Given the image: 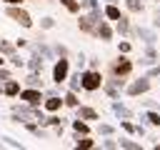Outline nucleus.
<instances>
[{"label":"nucleus","instance_id":"obj_32","mask_svg":"<svg viewBox=\"0 0 160 150\" xmlns=\"http://www.w3.org/2000/svg\"><path fill=\"white\" fill-rule=\"evenodd\" d=\"M40 28H42V30H50V28H55V18H50V15H45V18L40 20Z\"/></svg>","mask_w":160,"mask_h":150},{"label":"nucleus","instance_id":"obj_34","mask_svg":"<svg viewBox=\"0 0 160 150\" xmlns=\"http://www.w3.org/2000/svg\"><path fill=\"white\" fill-rule=\"evenodd\" d=\"M145 58H148V60H142V62H155L158 52H155V48H152V45H148V48H145Z\"/></svg>","mask_w":160,"mask_h":150},{"label":"nucleus","instance_id":"obj_35","mask_svg":"<svg viewBox=\"0 0 160 150\" xmlns=\"http://www.w3.org/2000/svg\"><path fill=\"white\" fill-rule=\"evenodd\" d=\"M100 148H108V150H112V148H118V140H112L110 135H105V140H100Z\"/></svg>","mask_w":160,"mask_h":150},{"label":"nucleus","instance_id":"obj_33","mask_svg":"<svg viewBox=\"0 0 160 150\" xmlns=\"http://www.w3.org/2000/svg\"><path fill=\"white\" fill-rule=\"evenodd\" d=\"M130 50H132V42H130V40H120V42H118V52H125V55H128Z\"/></svg>","mask_w":160,"mask_h":150},{"label":"nucleus","instance_id":"obj_9","mask_svg":"<svg viewBox=\"0 0 160 150\" xmlns=\"http://www.w3.org/2000/svg\"><path fill=\"white\" fill-rule=\"evenodd\" d=\"M65 105H62V98L60 95H48V98H42V110L45 112H60Z\"/></svg>","mask_w":160,"mask_h":150},{"label":"nucleus","instance_id":"obj_44","mask_svg":"<svg viewBox=\"0 0 160 150\" xmlns=\"http://www.w3.org/2000/svg\"><path fill=\"white\" fill-rule=\"evenodd\" d=\"M108 2H118V0H108Z\"/></svg>","mask_w":160,"mask_h":150},{"label":"nucleus","instance_id":"obj_21","mask_svg":"<svg viewBox=\"0 0 160 150\" xmlns=\"http://www.w3.org/2000/svg\"><path fill=\"white\" fill-rule=\"evenodd\" d=\"M122 2H125L128 12H135V15H140V12L145 10V2H142V0H122Z\"/></svg>","mask_w":160,"mask_h":150},{"label":"nucleus","instance_id":"obj_10","mask_svg":"<svg viewBox=\"0 0 160 150\" xmlns=\"http://www.w3.org/2000/svg\"><path fill=\"white\" fill-rule=\"evenodd\" d=\"M18 92H20V80H15V78L2 80V95L5 98H18Z\"/></svg>","mask_w":160,"mask_h":150},{"label":"nucleus","instance_id":"obj_30","mask_svg":"<svg viewBox=\"0 0 160 150\" xmlns=\"http://www.w3.org/2000/svg\"><path fill=\"white\" fill-rule=\"evenodd\" d=\"M100 10V0H80V10Z\"/></svg>","mask_w":160,"mask_h":150},{"label":"nucleus","instance_id":"obj_3","mask_svg":"<svg viewBox=\"0 0 160 150\" xmlns=\"http://www.w3.org/2000/svg\"><path fill=\"white\" fill-rule=\"evenodd\" d=\"M5 18H10L12 22H18V25L25 28V30L32 28V15H30L25 8H20V5H5Z\"/></svg>","mask_w":160,"mask_h":150},{"label":"nucleus","instance_id":"obj_22","mask_svg":"<svg viewBox=\"0 0 160 150\" xmlns=\"http://www.w3.org/2000/svg\"><path fill=\"white\" fill-rule=\"evenodd\" d=\"M118 148H125V150H140L142 145H140L138 140H130V138H120V140H118Z\"/></svg>","mask_w":160,"mask_h":150},{"label":"nucleus","instance_id":"obj_24","mask_svg":"<svg viewBox=\"0 0 160 150\" xmlns=\"http://www.w3.org/2000/svg\"><path fill=\"white\" fill-rule=\"evenodd\" d=\"M65 82H68V90H75V92H78V90H82V88H80V72L68 75V80H65Z\"/></svg>","mask_w":160,"mask_h":150},{"label":"nucleus","instance_id":"obj_14","mask_svg":"<svg viewBox=\"0 0 160 150\" xmlns=\"http://www.w3.org/2000/svg\"><path fill=\"white\" fill-rule=\"evenodd\" d=\"M120 15H122V12H120L118 2H108V5L102 8V18H105V20H110V22H115V20H118Z\"/></svg>","mask_w":160,"mask_h":150},{"label":"nucleus","instance_id":"obj_42","mask_svg":"<svg viewBox=\"0 0 160 150\" xmlns=\"http://www.w3.org/2000/svg\"><path fill=\"white\" fill-rule=\"evenodd\" d=\"M2 2H5V5H22L25 0H2Z\"/></svg>","mask_w":160,"mask_h":150},{"label":"nucleus","instance_id":"obj_18","mask_svg":"<svg viewBox=\"0 0 160 150\" xmlns=\"http://www.w3.org/2000/svg\"><path fill=\"white\" fill-rule=\"evenodd\" d=\"M70 125H72V130H75L78 135H90V125H88V120H82V118H75Z\"/></svg>","mask_w":160,"mask_h":150},{"label":"nucleus","instance_id":"obj_5","mask_svg":"<svg viewBox=\"0 0 160 150\" xmlns=\"http://www.w3.org/2000/svg\"><path fill=\"white\" fill-rule=\"evenodd\" d=\"M68 75H70V58H58L52 62V82L55 85H65Z\"/></svg>","mask_w":160,"mask_h":150},{"label":"nucleus","instance_id":"obj_23","mask_svg":"<svg viewBox=\"0 0 160 150\" xmlns=\"http://www.w3.org/2000/svg\"><path fill=\"white\" fill-rule=\"evenodd\" d=\"M60 5H62L70 15H78V12H80V0H60Z\"/></svg>","mask_w":160,"mask_h":150},{"label":"nucleus","instance_id":"obj_6","mask_svg":"<svg viewBox=\"0 0 160 150\" xmlns=\"http://www.w3.org/2000/svg\"><path fill=\"white\" fill-rule=\"evenodd\" d=\"M150 88H152L150 78H148V75H142V78L132 80L130 85H125V95H130V98H140V95H145Z\"/></svg>","mask_w":160,"mask_h":150},{"label":"nucleus","instance_id":"obj_29","mask_svg":"<svg viewBox=\"0 0 160 150\" xmlns=\"http://www.w3.org/2000/svg\"><path fill=\"white\" fill-rule=\"evenodd\" d=\"M120 128H122L128 135H135V128H138V125H135V122H130V118H122V120H120Z\"/></svg>","mask_w":160,"mask_h":150},{"label":"nucleus","instance_id":"obj_27","mask_svg":"<svg viewBox=\"0 0 160 150\" xmlns=\"http://www.w3.org/2000/svg\"><path fill=\"white\" fill-rule=\"evenodd\" d=\"M145 120H148V125H152V128H160V112L150 110V112H145Z\"/></svg>","mask_w":160,"mask_h":150},{"label":"nucleus","instance_id":"obj_20","mask_svg":"<svg viewBox=\"0 0 160 150\" xmlns=\"http://www.w3.org/2000/svg\"><path fill=\"white\" fill-rule=\"evenodd\" d=\"M112 112L118 115V118H132V110L130 108H125L122 102H118V100H112Z\"/></svg>","mask_w":160,"mask_h":150},{"label":"nucleus","instance_id":"obj_15","mask_svg":"<svg viewBox=\"0 0 160 150\" xmlns=\"http://www.w3.org/2000/svg\"><path fill=\"white\" fill-rule=\"evenodd\" d=\"M30 70H35V72H42V68H45V60H42V55L38 52V50H32V55H30V62H25Z\"/></svg>","mask_w":160,"mask_h":150},{"label":"nucleus","instance_id":"obj_31","mask_svg":"<svg viewBox=\"0 0 160 150\" xmlns=\"http://www.w3.org/2000/svg\"><path fill=\"white\" fill-rule=\"evenodd\" d=\"M98 132H100V135H112V132H115V125H110V122H100V125H98Z\"/></svg>","mask_w":160,"mask_h":150},{"label":"nucleus","instance_id":"obj_40","mask_svg":"<svg viewBox=\"0 0 160 150\" xmlns=\"http://www.w3.org/2000/svg\"><path fill=\"white\" fill-rule=\"evenodd\" d=\"M2 140H8V145H10V148H22V145H20L18 140H12V138H2Z\"/></svg>","mask_w":160,"mask_h":150},{"label":"nucleus","instance_id":"obj_12","mask_svg":"<svg viewBox=\"0 0 160 150\" xmlns=\"http://www.w3.org/2000/svg\"><path fill=\"white\" fill-rule=\"evenodd\" d=\"M135 35H138L145 45H155V40H158V38H155V30H150V28H140V25L135 28Z\"/></svg>","mask_w":160,"mask_h":150},{"label":"nucleus","instance_id":"obj_43","mask_svg":"<svg viewBox=\"0 0 160 150\" xmlns=\"http://www.w3.org/2000/svg\"><path fill=\"white\" fill-rule=\"evenodd\" d=\"M5 62H8V58H5V55H2V52H0V68H2V65H5Z\"/></svg>","mask_w":160,"mask_h":150},{"label":"nucleus","instance_id":"obj_7","mask_svg":"<svg viewBox=\"0 0 160 150\" xmlns=\"http://www.w3.org/2000/svg\"><path fill=\"white\" fill-rule=\"evenodd\" d=\"M18 98L22 100V102H28V105H42V88H20V92H18Z\"/></svg>","mask_w":160,"mask_h":150},{"label":"nucleus","instance_id":"obj_17","mask_svg":"<svg viewBox=\"0 0 160 150\" xmlns=\"http://www.w3.org/2000/svg\"><path fill=\"white\" fill-rule=\"evenodd\" d=\"M62 105H65V108H78V105H80L78 92H75V90H65V95H62Z\"/></svg>","mask_w":160,"mask_h":150},{"label":"nucleus","instance_id":"obj_16","mask_svg":"<svg viewBox=\"0 0 160 150\" xmlns=\"http://www.w3.org/2000/svg\"><path fill=\"white\" fill-rule=\"evenodd\" d=\"M98 142L90 138V135H78L75 132V148H80V150H90V148H95Z\"/></svg>","mask_w":160,"mask_h":150},{"label":"nucleus","instance_id":"obj_38","mask_svg":"<svg viewBox=\"0 0 160 150\" xmlns=\"http://www.w3.org/2000/svg\"><path fill=\"white\" fill-rule=\"evenodd\" d=\"M28 45H30V42H28L25 38H18V40H15V48H18V50H20V48H28Z\"/></svg>","mask_w":160,"mask_h":150},{"label":"nucleus","instance_id":"obj_39","mask_svg":"<svg viewBox=\"0 0 160 150\" xmlns=\"http://www.w3.org/2000/svg\"><path fill=\"white\" fill-rule=\"evenodd\" d=\"M152 18H155V20H152V28H160V8L152 12Z\"/></svg>","mask_w":160,"mask_h":150},{"label":"nucleus","instance_id":"obj_41","mask_svg":"<svg viewBox=\"0 0 160 150\" xmlns=\"http://www.w3.org/2000/svg\"><path fill=\"white\" fill-rule=\"evenodd\" d=\"M155 75H160V65H158V68H152V70L148 72V78H155Z\"/></svg>","mask_w":160,"mask_h":150},{"label":"nucleus","instance_id":"obj_8","mask_svg":"<svg viewBox=\"0 0 160 150\" xmlns=\"http://www.w3.org/2000/svg\"><path fill=\"white\" fill-rule=\"evenodd\" d=\"M112 35H115V28L110 25V20H105V18H102V20L98 22V28H95V38H98V40H102V42H110V40H112Z\"/></svg>","mask_w":160,"mask_h":150},{"label":"nucleus","instance_id":"obj_25","mask_svg":"<svg viewBox=\"0 0 160 150\" xmlns=\"http://www.w3.org/2000/svg\"><path fill=\"white\" fill-rule=\"evenodd\" d=\"M15 50H18V48H15V42H10V40H2V38H0V52H2L5 58H8V55H12Z\"/></svg>","mask_w":160,"mask_h":150},{"label":"nucleus","instance_id":"obj_4","mask_svg":"<svg viewBox=\"0 0 160 150\" xmlns=\"http://www.w3.org/2000/svg\"><path fill=\"white\" fill-rule=\"evenodd\" d=\"M132 72V60L125 55V52H118V58L110 62V75L115 78H128Z\"/></svg>","mask_w":160,"mask_h":150},{"label":"nucleus","instance_id":"obj_37","mask_svg":"<svg viewBox=\"0 0 160 150\" xmlns=\"http://www.w3.org/2000/svg\"><path fill=\"white\" fill-rule=\"evenodd\" d=\"M90 70H100V58H90Z\"/></svg>","mask_w":160,"mask_h":150},{"label":"nucleus","instance_id":"obj_28","mask_svg":"<svg viewBox=\"0 0 160 150\" xmlns=\"http://www.w3.org/2000/svg\"><path fill=\"white\" fill-rule=\"evenodd\" d=\"M8 62H10L12 68H25V58H20L18 52H12V55H8Z\"/></svg>","mask_w":160,"mask_h":150},{"label":"nucleus","instance_id":"obj_13","mask_svg":"<svg viewBox=\"0 0 160 150\" xmlns=\"http://www.w3.org/2000/svg\"><path fill=\"white\" fill-rule=\"evenodd\" d=\"M75 110H78V118H82V120H100V112L90 105H78Z\"/></svg>","mask_w":160,"mask_h":150},{"label":"nucleus","instance_id":"obj_19","mask_svg":"<svg viewBox=\"0 0 160 150\" xmlns=\"http://www.w3.org/2000/svg\"><path fill=\"white\" fill-rule=\"evenodd\" d=\"M25 85H30V88H42V85H45V82H42V72L30 70V75L25 78Z\"/></svg>","mask_w":160,"mask_h":150},{"label":"nucleus","instance_id":"obj_26","mask_svg":"<svg viewBox=\"0 0 160 150\" xmlns=\"http://www.w3.org/2000/svg\"><path fill=\"white\" fill-rule=\"evenodd\" d=\"M40 125H52V128H58V125H62V120H60V115H58V112H50Z\"/></svg>","mask_w":160,"mask_h":150},{"label":"nucleus","instance_id":"obj_1","mask_svg":"<svg viewBox=\"0 0 160 150\" xmlns=\"http://www.w3.org/2000/svg\"><path fill=\"white\" fill-rule=\"evenodd\" d=\"M80 18H78V28L82 30V32H88V35H95V28H98V22L102 20V8L100 10H88V12H78Z\"/></svg>","mask_w":160,"mask_h":150},{"label":"nucleus","instance_id":"obj_11","mask_svg":"<svg viewBox=\"0 0 160 150\" xmlns=\"http://www.w3.org/2000/svg\"><path fill=\"white\" fill-rule=\"evenodd\" d=\"M115 32H120L122 38H128V35L132 32V25H130V18H128L125 12H122V15H120V18L115 20Z\"/></svg>","mask_w":160,"mask_h":150},{"label":"nucleus","instance_id":"obj_36","mask_svg":"<svg viewBox=\"0 0 160 150\" xmlns=\"http://www.w3.org/2000/svg\"><path fill=\"white\" fill-rule=\"evenodd\" d=\"M55 55H58V58H68V55H70V50H68L65 45H60V42H58V45H55Z\"/></svg>","mask_w":160,"mask_h":150},{"label":"nucleus","instance_id":"obj_2","mask_svg":"<svg viewBox=\"0 0 160 150\" xmlns=\"http://www.w3.org/2000/svg\"><path fill=\"white\" fill-rule=\"evenodd\" d=\"M102 80H105V78H102L100 70H90V68H88V70L80 72V88H82L85 92H98V90L102 88Z\"/></svg>","mask_w":160,"mask_h":150}]
</instances>
